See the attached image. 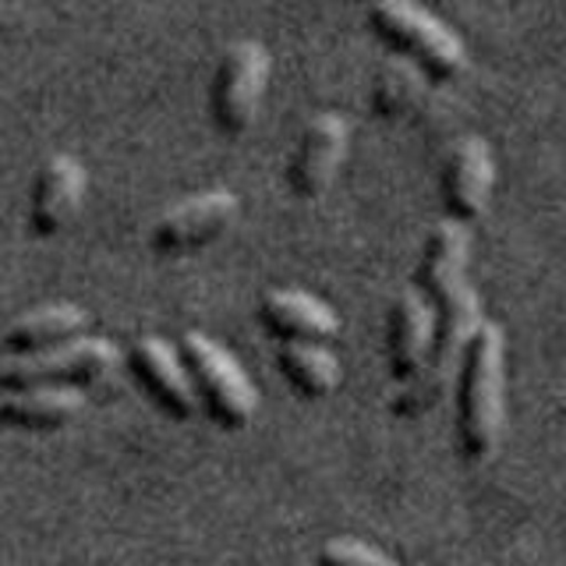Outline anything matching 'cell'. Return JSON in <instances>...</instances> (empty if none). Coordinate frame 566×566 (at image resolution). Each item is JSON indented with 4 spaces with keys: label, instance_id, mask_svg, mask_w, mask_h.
<instances>
[{
    "label": "cell",
    "instance_id": "obj_19",
    "mask_svg": "<svg viewBox=\"0 0 566 566\" xmlns=\"http://www.w3.org/2000/svg\"><path fill=\"white\" fill-rule=\"evenodd\" d=\"M315 566H397V559H389L382 548L365 545L358 538H329L318 548Z\"/></svg>",
    "mask_w": 566,
    "mask_h": 566
},
{
    "label": "cell",
    "instance_id": "obj_18",
    "mask_svg": "<svg viewBox=\"0 0 566 566\" xmlns=\"http://www.w3.org/2000/svg\"><path fill=\"white\" fill-rule=\"evenodd\" d=\"M424 71L407 57H394L371 82V114L382 120H407L424 103Z\"/></svg>",
    "mask_w": 566,
    "mask_h": 566
},
{
    "label": "cell",
    "instance_id": "obj_13",
    "mask_svg": "<svg viewBox=\"0 0 566 566\" xmlns=\"http://www.w3.org/2000/svg\"><path fill=\"white\" fill-rule=\"evenodd\" d=\"M259 323L265 333L276 336L280 344H287V340L329 344L336 340V333H340V318H336V312L326 301H318L308 291H291V287H276L262 294Z\"/></svg>",
    "mask_w": 566,
    "mask_h": 566
},
{
    "label": "cell",
    "instance_id": "obj_12",
    "mask_svg": "<svg viewBox=\"0 0 566 566\" xmlns=\"http://www.w3.org/2000/svg\"><path fill=\"white\" fill-rule=\"evenodd\" d=\"M436 340V305L418 287H407L394 297L386 318V361L397 382H411L429 361Z\"/></svg>",
    "mask_w": 566,
    "mask_h": 566
},
{
    "label": "cell",
    "instance_id": "obj_4",
    "mask_svg": "<svg viewBox=\"0 0 566 566\" xmlns=\"http://www.w3.org/2000/svg\"><path fill=\"white\" fill-rule=\"evenodd\" d=\"M181 358L191 371L195 394H199V407L220 424V429H244L259 411V394L241 361L220 347L206 333H185L181 336Z\"/></svg>",
    "mask_w": 566,
    "mask_h": 566
},
{
    "label": "cell",
    "instance_id": "obj_16",
    "mask_svg": "<svg viewBox=\"0 0 566 566\" xmlns=\"http://www.w3.org/2000/svg\"><path fill=\"white\" fill-rule=\"evenodd\" d=\"M88 329V312H82L71 301H53V305L32 308L22 318L4 329V350L8 354H35V350H50L57 344H67Z\"/></svg>",
    "mask_w": 566,
    "mask_h": 566
},
{
    "label": "cell",
    "instance_id": "obj_9",
    "mask_svg": "<svg viewBox=\"0 0 566 566\" xmlns=\"http://www.w3.org/2000/svg\"><path fill=\"white\" fill-rule=\"evenodd\" d=\"M492 185H495V159L489 142L478 135L460 138L439 170V202L447 220H457L464 227L482 220V212L492 199Z\"/></svg>",
    "mask_w": 566,
    "mask_h": 566
},
{
    "label": "cell",
    "instance_id": "obj_6",
    "mask_svg": "<svg viewBox=\"0 0 566 566\" xmlns=\"http://www.w3.org/2000/svg\"><path fill=\"white\" fill-rule=\"evenodd\" d=\"M120 365V347L106 336H75L35 354H11L0 365V389L14 386H88Z\"/></svg>",
    "mask_w": 566,
    "mask_h": 566
},
{
    "label": "cell",
    "instance_id": "obj_5",
    "mask_svg": "<svg viewBox=\"0 0 566 566\" xmlns=\"http://www.w3.org/2000/svg\"><path fill=\"white\" fill-rule=\"evenodd\" d=\"M270 85V53L259 40H238L223 50L209 85V117L223 138H241L259 117Z\"/></svg>",
    "mask_w": 566,
    "mask_h": 566
},
{
    "label": "cell",
    "instance_id": "obj_10",
    "mask_svg": "<svg viewBox=\"0 0 566 566\" xmlns=\"http://www.w3.org/2000/svg\"><path fill=\"white\" fill-rule=\"evenodd\" d=\"M128 368L135 382L156 400L159 411H167L177 421H188L199 411V394H195L181 347L159 340V336H142L128 350Z\"/></svg>",
    "mask_w": 566,
    "mask_h": 566
},
{
    "label": "cell",
    "instance_id": "obj_2",
    "mask_svg": "<svg viewBox=\"0 0 566 566\" xmlns=\"http://www.w3.org/2000/svg\"><path fill=\"white\" fill-rule=\"evenodd\" d=\"M482 323H485L482 301H478L471 283L464 291L450 294L447 301H439L436 305V340L429 350V361L421 365V371L411 382H400L397 394L389 397V411L397 418H418L424 411H432V407H439L442 397L457 386L468 344Z\"/></svg>",
    "mask_w": 566,
    "mask_h": 566
},
{
    "label": "cell",
    "instance_id": "obj_15",
    "mask_svg": "<svg viewBox=\"0 0 566 566\" xmlns=\"http://www.w3.org/2000/svg\"><path fill=\"white\" fill-rule=\"evenodd\" d=\"M85 407L82 386H14L0 389V424L25 432H50L75 421Z\"/></svg>",
    "mask_w": 566,
    "mask_h": 566
},
{
    "label": "cell",
    "instance_id": "obj_17",
    "mask_svg": "<svg viewBox=\"0 0 566 566\" xmlns=\"http://www.w3.org/2000/svg\"><path fill=\"white\" fill-rule=\"evenodd\" d=\"M276 368L291 382L294 394H301L305 400H323L340 386V361H336V354L326 344H308V340L280 344Z\"/></svg>",
    "mask_w": 566,
    "mask_h": 566
},
{
    "label": "cell",
    "instance_id": "obj_11",
    "mask_svg": "<svg viewBox=\"0 0 566 566\" xmlns=\"http://www.w3.org/2000/svg\"><path fill=\"white\" fill-rule=\"evenodd\" d=\"M88 191V174L71 153L50 156L35 174L29 199V230L35 238H57L78 217Z\"/></svg>",
    "mask_w": 566,
    "mask_h": 566
},
{
    "label": "cell",
    "instance_id": "obj_8",
    "mask_svg": "<svg viewBox=\"0 0 566 566\" xmlns=\"http://www.w3.org/2000/svg\"><path fill=\"white\" fill-rule=\"evenodd\" d=\"M350 149V124L340 114H315L301 128L297 146L287 156L283 181L297 202H318L333 188Z\"/></svg>",
    "mask_w": 566,
    "mask_h": 566
},
{
    "label": "cell",
    "instance_id": "obj_3",
    "mask_svg": "<svg viewBox=\"0 0 566 566\" xmlns=\"http://www.w3.org/2000/svg\"><path fill=\"white\" fill-rule=\"evenodd\" d=\"M368 29L436 85H450L468 71V46L460 35L418 0H376L368 8Z\"/></svg>",
    "mask_w": 566,
    "mask_h": 566
},
{
    "label": "cell",
    "instance_id": "obj_14",
    "mask_svg": "<svg viewBox=\"0 0 566 566\" xmlns=\"http://www.w3.org/2000/svg\"><path fill=\"white\" fill-rule=\"evenodd\" d=\"M468 265H471V230L457 220H442L424 238V252L415 273V287L439 305L450 294L468 287Z\"/></svg>",
    "mask_w": 566,
    "mask_h": 566
},
{
    "label": "cell",
    "instance_id": "obj_1",
    "mask_svg": "<svg viewBox=\"0 0 566 566\" xmlns=\"http://www.w3.org/2000/svg\"><path fill=\"white\" fill-rule=\"evenodd\" d=\"M506 411V336L495 323H482L471 336L457 376V453L468 464L495 457Z\"/></svg>",
    "mask_w": 566,
    "mask_h": 566
},
{
    "label": "cell",
    "instance_id": "obj_7",
    "mask_svg": "<svg viewBox=\"0 0 566 566\" xmlns=\"http://www.w3.org/2000/svg\"><path fill=\"white\" fill-rule=\"evenodd\" d=\"M241 217V199L227 188H209L167 206L149 230L156 255H195L220 241Z\"/></svg>",
    "mask_w": 566,
    "mask_h": 566
}]
</instances>
